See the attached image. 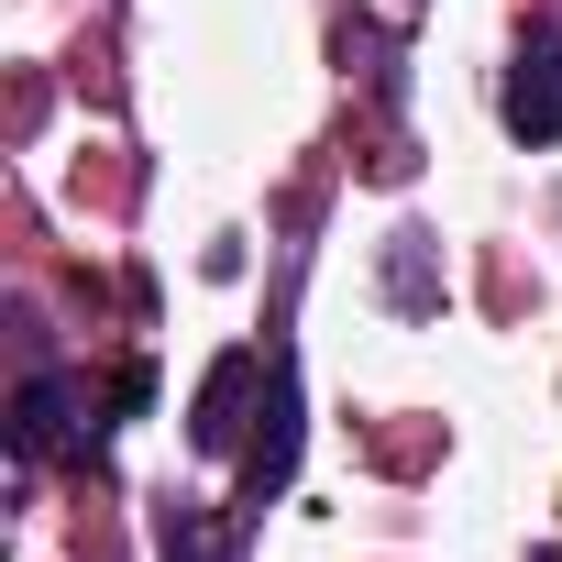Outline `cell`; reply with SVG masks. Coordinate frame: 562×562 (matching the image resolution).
Masks as SVG:
<instances>
[{"mask_svg": "<svg viewBox=\"0 0 562 562\" xmlns=\"http://www.w3.org/2000/svg\"><path fill=\"white\" fill-rule=\"evenodd\" d=\"M254 419H265V430L243 441V496L265 507L276 485L299 474V375H288V353H276V375H265V408H254Z\"/></svg>", "mask_w": 562, "mask_h": 562, "instance_id": "cell-1", "label": "cell"}, {"mask_svg": "<svg viewBox=\"0 0 562 562\" xmlns=\"http://www.w3.org/2000/svg\"><path fill=\"white\" fill-rule=\"evenodd\" d=\"M265 375H276V353H221V364H210V386H199L188 441H199V452H243V408L265 397Z\"/></svg>", "mask_w": 562, "mask_h": 562, "instance_id": "cell-2", "label": "cell"}, {"mask_svg": "<svg viewBox=\"0 0 562 562\" xmlns=\"http://www.w3.org/2000/svg\"><path fill=\"white\" fill-rule=\"evenodd\" d=\"M496 111H507V133H518V144H562V56H551V45H529V56L507 67Z\"/></svg>", "mask_w": 562, "mask_h": 562, "instance_id": "cell-3", "label": "cell"}, {"mask_svg": "<svg viewBox=\"0 0 562 562\" xmlns=\"http://www.w3.org/2000/svg\"><path fill=\"white\" fill-rule=\"evenodd\" d=\"M67 408H78V397H67V375H34V386H23V419H12L23 463H45V452L67 441Z\"/></svg>", "mask_w": 562, "mask_h": 562, "instance_id": "cell-4", "label": "cell"}, {"mask_svg": "<svg viewBox=\"0 0 562 562\" xmlns=\"http://www.w3.org/2000/svg\"><path fill=\"white\" fill-rule=\"evenodd\" d=\"M386 299H397V310H430V299H441V276H430V243H419V232H408L397 265H386Z\"/></svg>", "mask_w": 562, "mask_h": 562, "instance_id": "cell-5", "label": "cell"}, {"mask_svg": "<svg viewBox=\"0 0 562 562\" xmlns=\"http://www.w3.org/2000/svg\"><path fill=\"white\" fill-rule=\"evenodd\" d=\"M166 562H221V529L199 507H166Z\"/></svg>", "mask_w": 562, "mask_h": 562, "instance_id": "cell-6", "label": "cell"}, {"mask_svg": "<svg viewBox=\"0 0 562 562\" xmlns=\"http://www.w3.org/2000/svg\"><path fill=\"white\" fill-rule=\"evenodd\" d=\"M529 562H562V551H529Z\"/></svg>", "mask_w": 562, "mask_h": 562, "instance_id": "cell-7", "label": "cell"}]
</instances>
